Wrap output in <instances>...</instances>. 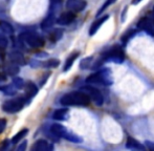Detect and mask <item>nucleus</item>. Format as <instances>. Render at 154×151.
<instances>
[{
    "mask_svg": "<svg viewBox=\"0 0 154 151\" xmlns=\"http://www.w3.org/2000/svg\"><path fill=\"white\" fill-rule=\"evenodd\" d=\"M153 22H154V10H153Z\"/></svg>",
    "mask_w": 154,
    "mask_h": 151,
    "instance_id": "40",
    "label": "nucleus"
},
{
    "mask_svg": "<svg viewBox=\"0 0 154 151\" xmlns=\"http://www.w3.org/2000/svg\"><path fill=\"white\" fill-rule=\"evenodd\" d=\"M60 64V60L59 59H48L46 61H43L42 64H41V67H44V68H56L58 67Z\"/></svg>",
    "mask_w": 154,
    "mask_h": 151,
    "instance_id": "25",
    "label": "nucleus"
},
{
    "mask_svg": "<svg viewBox=\"0 0 154 151\" xmlns=\"http://www.w3.org/2000/svg\"><path fill=\"white\" fill-rule=\"evenodd\" d=\"M25 104H27V103L24 97H18V98L11 99V100L5 101V102L2 104L1 108L4 112L13 114V113H17L22 110V109L24 108Z\"/></svg>",
    "mask_w": 154,
    "mask_h": 151,
    "instance_id": "4",
    "label": "nucleus"
},
{
    "mask_svg": "<svg viewBox=\"0 0 154 151\" xmlns=\"http://www.w3.org/2000/svg\"><path fill=\"white\" fill-rule=\"evenodd\" d=\"M0 31H1V29H0Z\"/></svg>",
    "mask_w": 154,
    "mask_h": 151,
    "instance_id": "41",
    "label": "nucleus"
},
{
    "mask_svg": "<svg viewBox=\"0 0 154 151\" xmlns=\"http://www.w3.org/2000/svg\"><path fill=\"white\" fill-rule=\"evenodd\" d=\"M134 34H135V31H129L127 32V33L125 34V35L122 37V42L124 43V44H126V43L128 42V41L131 39V37H133Z\"/></svg>",
    "mask_w": 154,
    "mask_h": 151,
    "instance_id": "29",
    "label": "nucleus"
},
{
    "mask_svg": "<svg viewBox=\"0 0 154 151\" xmlns=\"http://www.w3.org/2000/svg\"><path fill=\"white\" fill-rule=\"evenodd\" d=\"M85 82L87 84H99V85H111L113 83V78H112L111 70L108 68L100 70L97 72L90 75L86 78Z\"/></svg>",
    "mask_w": 154,
    "mask_h": 151,
    "instance_id": "3",
    "label": "nucleus"
},
{
    "mask_svg": "<svg viewBox=\"0 0 154 151\" xmlns=\"http://www.w3.org/2000/svg\"><path fill=\"white\" fill-rule=\"evenodd\" d=\"M108 18H109V16L108 15H106V16H103L101 17V18L97 19V20L94 21V22L91 24V26H90L89 29V36H93L95 33H97V31H99V29L102 26V25L104 24V23L106 22V21L108 20Z\"/></svg>",
    "mask_w": 154,
    "mask_h": 151,
    "instance_id": "15",
    "label": "nucleus"
},
{
    "mask_svg": "<svg viewBox=\"0 0 154 151\" xmlns=\"http://www.w3.org/2000/svg\"><path fill=\"white\" fill-rule=\"evenodd\" d=\"M116 1V0H106L105 3H104L103 5L101 6V8H100L99 12H97V16H99V15H101L102 13H103L104 11H105L106 8H108V6H110V5H111V4H113Z\"/></svg>",
    "mask_w": 154,
    "mask_h": 151,
    "instance_id": "28",
    "label": "nucleus"
},
{
    "mask_svg": "<svg viewBox=\"0 0 154 151\" xmlns=\"http://www.w3.org/2000/svg\"><path fill=\"white\" fill-rule=\"evenodd\" d=\"M6 81V76L0 74V83H2V82H5Z\"/></svg>",
    "mask_w": 154,
    "mask_h": 151,
    "instance_id": "38",
    "label": "nucleus"
},
{
    "mask_svg": "<svg viewBox=\"0 0 154 151\" xmlns=\"http://www.w3.org/2000/svg\"><path fill=\"white\" fill-rule=\"evenodd\" d=\"M68 116V109L67 108H59L56 109L53 113V119L56 121H65Z\"/></svg>",
    "mask_w": 154,
    "mask_h": 151,
    "instance_id": "18",
    "label": "nucleus"
},
{
    "mask_svg": "<svg viewBox=\"0 0 154 151\" xmlns=\"http://www.w3.org/2000/svg\"><path fill=\"white\" fill-rule=\"evenodd\" d=\"M125 59V53L123 48L119 45L112 46L109 51L104 53L103 55V61L107 62H114V63H122Z\"/></svg>",
    "mask_w": 154,
    "mask_h": 151,
    "instance_id": "5",
    "label": "nucleus"
},
{
    "mask_svg": "<svg viewBox=\"0 0 154 151\" xmlns=\"http://www.w3.org/2000/svg\"><path fill=\"white\" fill-rule=\"evenodd\" d=\"M6 124H8V122H6L5 119H0V134L5 130Z\"/></svg>",
    "mask_w": 154,
    "mask_h": 151,
    "instance_id": "33",
    "label": "nucleus"
},
{
    "mask_svg": "<svg viewBox=\"0 0 154 151\" xmlns=\"http://www.w3.org/2000/svg\"><path fill=\"white\" fill-rule=\"evenodd\" d=\"M126 147L128 149H135V150H145V146L142 145L138 141L134 140L133 137H128L126 141Z\"/></svg>",
    "mask_w": 154,
    "mask_h": 151,
    "instance_id": "17",
    "label": "nucleus"
},
{
    "mask_svg": "<svg viewBox=\"0 0 154 151\" xmlns=\"http://www.w3.org/2000/svg\"><path fill=\"white\" fill-rule=\"evenodd\" d=\"M0 29L3 34L6 35H13L14 34V27L11 23L6 21H0Z\"/></svg>",
    "mask_w": 154,
    "mask_h": 151,
    "instance_id": "24",
    "label": "nucleus"
},
{
    "mask_svg": "<svg viewBox=\"0 0 154 151\" xmlns=\"http://www.w3.org/2000/svg\"><path fill=\"white\" fill-rule=\"evenodd\" d=\"M27 133H29V129H27V128L21 129L20 131H18V132H17L16 134L12 137V140H11V141H12V144H13V145L19 144V142H21L25 137H26Z\"/></svg>",
    "mask_w": 154,
    "mask_h": 151,
    "instance_id": "20",
    "label": "nucleus"
},
{
    "mask_svg": "<svg viewBox=\"0 0 154 151\" xmlns=\"http://www.w3.org/2000/svg\"><path fill=\"white\" fill-rule=\"evenodd\" d=\"M32 150L34 151H49L54 150V145L49 143L46 140H38L36 143L32 145Z\"/></svg>",
    "mask_w": 154,
    "mask_h": 151,
    "instance_id": "12",
    "label": "nucleus"
},
{
    "mask_svg": "<svg viewBox=\"0 0 154 151\" xmlns=\"http://www.w3.org/2000/svg\"><path fill=\"white\" fill-rule=\"evenodd\" d=\"M63 33H64V31H63L62 29H54V31H51V33L48 34V40L53 43L58 42V41L63 37Z\"/></svg>",
    "mask_w": 154,
    "mask_h": 151,
    "instance_id": "19",
    "label": "nucleus"
},
{
    "mask_svg": "<svg viewBox=\"0 0 154 151\" xmlns=\"http://www.w3.org/2000/svg\"><path fill=\"white\" fill-rule=\"evenodd\" d=\"M56 16H57V15L48 12V14L46 15V17L43 19V21L40 24L41 29H42V31H48L49 29H51L53 25L57 22V17Z\"/></svg>",
    "mask_w": 154,
    "mask_h": 151,
    "instance_id": "11",
    "label": "nucleus"
},
{
    "mask_svg": "<svg viewBox=\"0 0 154 151\" xmlns=\"http://www.w3.org/2000/svg\"><path fill=\"white\" fill-rule=\"evenodd\" d=\"M17 88L14 86V84H5L3 86H0V91L3 92L6 96H15L17 94Z\"/></svg>",
    "mask_w": 154,
    "mask_h": 151,
    "instance_id": "21",
    "label": "nucleus"
},
{
    "mask_svg": "<svg viewBox=\"0 0 154 151\" xmlns=\"http://www.w3.org/2000/svg\"><path fill=\"white\" fill-rule=\"evenodd\" d=\"M90 97L85 91H72L64 94L60 99V103L64 106H88Z\"/></svg>",
    "mask_w": 154,
    "mask_h": 151,
    "instance_id": "1",
    "label": "nucleus"
},
{
    "mask_svg": "<svg viewBox=\"0 0 154 151\" xmlns=\"http://www.w3.org/2000/svg\"><path fill=\"white\" fill-rule=\"evenodd\" d=\"M11 144H12V141H11V140H8V139L2 141L1 143H0V150L4 151V150L8 149V147H10Z\"/></svg>",
    "mask_w": 154,
    "mask_h": 151,
    "instance_id": "30",
    "label": "nucleus"
},
{
    "mask_svg": "<svg viewBox=\"0 0 154 151\" xmlns=\"http://www.w3.org/2000/svg\"><path fill=\"white\" fill-rule=\"evenodd\" d=\"M24 90H25V94H24V98L26 100V103L29 104L32 102V100L37 96L38 94V90H39V87L34 83V82H26L25 83V87H24Z\"/></svg>",
    "mask_w": 154,
    "mask_h": 151,
    "instance_id": "7",
    "label": "nucleus"
},
{
    "mask_svg": "<svg viewBox=\"0 0 154 151\" xmlns=\"http://www.w3.org/2000/svg\"><path fill=\"white\" fill-rule=\"evenodd\" d=\"M46 56H47L46 53H38V54H37V57L40 58V59H42V58L46 57Z\"/></svg>",
    "mask_w": 154,
    "mask_h": 151,
    "instance_id": "37",
    "label": "nucleus"
},
{
    "mask_svg": "<svg viewBox=\"0 0 154 151\" xmlns=\"http://www.w3.org/2000/svg\"><path fill=\"white\" fill-rule=\"evenodd\" d=\"M0 46L2 47L8 46V39H6V37L3 34H1V32H0Z\"/></svg>",
    "mask_w": 154,
    "mask_h": 151,
    "instance_id": "32",
    "label": "nucleus"
},
{
    "mask_svg": "<svg viewBox=\"0 0 154 151\" xmlns=\"http://www.w3.org/2000/svg\"><path fill=\"white\" fill-rule=\"evenodd\" d=\"M82 90L85 91L86 94L90 97L91 101L94 102L95 105H97V106L103 105L104 98H103V94H101V91H100L99 89H97V88L90 86V84H89V85H86V86H84V87H82Z\"/></svg>",
    "mask_w": 154,
    "mask_h": 151,
    "instance_id": "6",
    "label": "nucleus"
},
{
    "mask_svg": "<svg viewBox=\"0 0 154 151\" xmlns=\"http://www.w3.org/2000/svg\"><path fill=\"white\" fill-rule=\"evenodd\" d=\"M49 76H51V72H46V74L43 75V77L41 78L40 81H39V86H40V88L44 86V84L46 83V81H47V79L49 78Z\"/></svg>",
    "mask_w": 154,
    "mask_h": 151,
    "instance_id": "31",
    "label": "nucleus"
},
{
    "mask_svg": "<svg viewBox=\"0 0 154 151\" xmlns=\"http://www.w3.org/2000/svg\"><path fill=\"white\" fill-rule=\"evenodd\" d=\"M91 60H92L91 57L85 58V59L82 60L81 63H80V67H81V69H86V68L91 67Z\"/></svg>",
    "mask_w": 154,
    "mask_h": 151,
    "instance_id": "27",
    "label": "nucleus"
},
{
    "mask_svg": "<svg viewBox=\"0 0 154 151\" xmlns=\"http://www.w3.org/2000/svg\"><path fill=\"white\" fill-rule=\"evenodd\" d=\"M62 8V0H51L49 3V13L57 15Z\"/></svg>",
    "mask_w": 154,
    "mask_h": 151,
    "instance_id": "22",
    "label": "nucleus"
},
{
    "mask_svg": "<svg viewBox=\"0 0 154 151\" xmlns=\"http://www.w3.org/2000/svg\"><path fill=\"white\" fill-rule=\"evenodd\" d=\"M20 65H18L17 63H15V62H12L10 61L8 63H6L5 65H4V72H5L8 76H11V77H16L17 75L19 74V72H20V67H19Z\"/></svg>",
    "mask_w": 154,
    "mask_h": 151,
    "instance_id": "13",
    "label": "nucleus"
},
{
    "mask_svg": "<svg viewBox=\"0 0 154 151\" xmlns=\"http://www.w3.org/2000/svg\"><path fill=\"white\" fill-rule=\"evenodd\" d=\"M4 48H5V47L0 46V59L1 60L5 59V51H4Z\"/></svg>",
    "mask_w": 154,
    "mask_h": 151,
    "instance_id": "35",
    "label": "nucleus"
},
{
    "mask_svg": "<svg viewBox=\"0 0 154 151\" xmlns=\"http://www.w3.org/2000/svg\"><path fill=\"white\" fill-rule=\"evenodd\" d=\"M140 1H142V0H132V4H134V5H135V4L140 3Z\"/></svg>",
    "mask_w": 154,
    "mask_h": 151,
    "instance_id": "39",
    "label": "nucleus"
},
{
    "mask_svg": "<svg viewBox=\"0 0 154 151\" xmlns=\"http://www.w3.org/2000/svg\"><path fill=\"white\" fill-rule=\"evenodd\" d=\"M87 3L85 0H67L66 8L71 12H82Z\"/></svg>",
    "mask_w": 154,
    "mask_h": 151,
    "instance_id": "9",
    "label": "nucleus"
},
{
    "mask_svg": "<svg viewBox=\"0 0 154 151\" xmlns=\"http://www.w3.org/2000/svg\"><path fill=\"white\" fill-rule=\"evenodd\" d=\"M27 147V141H23L20 143V145L17 147V151H24Z\"/></svg>",
    "mask_w": 154,
    "mask_h": 151,
    "instance_id": "34",
    "label": "nucleus"
},
{
    "mask_svg": "<svg viewBox=\"0 0 154 151\" xmlns=\"http://www.w3.org/2000/svg\"><path fill=\"white\" fill-rule=\"evenodd\" d=\"M8 58H10V61L15 62V63H17L18 65H25V64H26L24 56L19 51H13L12 53H10Z\"/></svg>",
    "mask_w": 154,
    "mask_h": 151,
    "instance_id": "14",
    "label": "nucleus"
},
{
    "mask_svg": "<svg viewBox=\"0 0 154 151\" xmlns=\"http://www.w3.org/2000/svg\"><path fill=\"white\" fill-rule=\"evenodd\" d=\"M12 83L14 84V86L17 88V89H23L25 87V82L23 79H21L20 77H14L13 78Z\"/></svg>",
    "mask_w": 154,
    "mask_h": 151,
    "instance_id": "26",
    "label": "nucleus"
},
{
    "mask_svg": "<svg viewBox=\"0 0 154 151\" xmlns=\"http://www.w3.org/2000/svg\"><path fill=\"white\" fill-rule=\"evenodd\" d=\"M75 19V15L73 12L71 11H68V12L62 13L59 17L57 18V24L59 25H68L70 23H72Z\"/></svg>",
    "mask_w": 154,
    "mask_h": 151,
    "instance_id": "10",
    "label": "nucleus"
},
{
    "mask_svg": "<svg viewBox=\"0 0 154 151\" xmlns=\"http://www.w3.org/2000/svg\"><path fill=\"white\" fill-rule=\"evenodd\" d=\"M63 139H65L66 141H69L71 142V143H82V137H80L79 135L75 134L73 132H70V131L67 130L66 132H65L64 137H63Z\"/></svg>",
    "mask_w": 154,
    "mask_h": 151,
    "instance_id": "23",
    "label": "nucleus"
},
{
    "mask_svg": "<svg viewBox=\"0 0 154 151\" xmlns=\"http://www.w3.org/2000/svg\"><path fill=\"white\" fill-rule=\"evenodd\" d=\"M137 27L142 31L146 32L150 36H154V22L148 17L142 18L137 23Z\"/></svg>",
    "mask_w": 154,
    "mask_h": 151,
    "instance_id": "8",
    "label": "nucleus"
},
{
    "mask_svg": "<svg viewBox=\"0 0 154 151\" xmlns=\"http://www.w3.org/2000/svg\"><path fill=\"white\" fill-rule=\"evenodd\" d=\"M80 56V53L79 51H73V53H71L70 55L67 57L66 61H65L64 63V67H63V72H68L69 69L71 68V66L73 65V63H75V61L78 59V57Z\"/></svg>",
    "mask_w": 154,
    "mask_h": 151,
    "instance_id": "16",
    "label": "nucleus"
},
{
    "mask_svg": "<svg viewBox=\"0 0 154 151\" xmlns=\"http://www.w3.org/2000/svg\"><path fill=\"white\" fill-rule=\"evenodd\" d=\"M18 42L20 44H27L29 47L35 49L41 48L44 46L45 40L42 36L35 32H23L18 36Z\"/></svg>",
    "mask_w": 154,
    "mask_h": 151,
    "instance_id": "2",
    "label": "nucleus"
},
{
    "mask_svg": "<svg viewBox=\"0 0 154 151\" xmlns=\"http://www.w3.org/2000/svg\"><path fill=\"white\" fill-rule=\"evenodd\" d=\"M146 145H147V147H148L150 150H154V144L152 143V142L147 141V142H146Z\"/></svg>",
    "mask_w": 154,
    "mask_h": 151,
    "instance_id": "36",
    "label": "nucleus"
}]
</instances>
